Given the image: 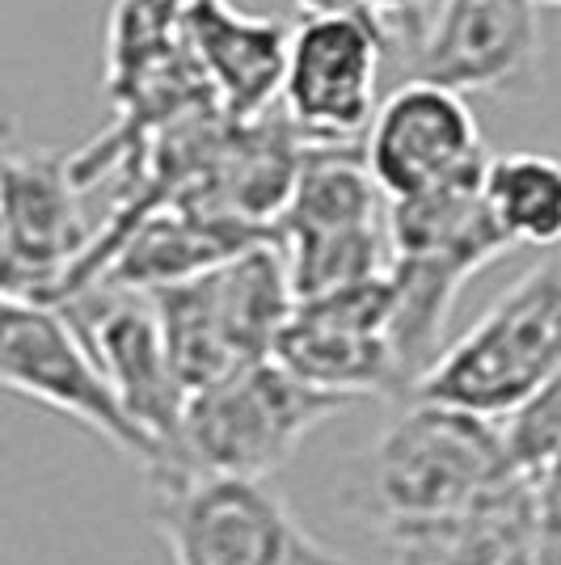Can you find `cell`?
I'll list each match as a JSON object with an SVG mask.
<instances>
[{"instance_id":"6","label":"cell","mask_w":561,"mask_h":565,"mask_svg":"<svg viewBox=\"0 0 561 565\" xmlns=\"http://www.w3.org/2000/svg\"><path fill=\"white\" fill-rule=\"evenodd\" d=\"M0 388L94 430L144 472L157 465L152 444L118 405L110 380L102 376L85 333L76 330L64 305L0 291Z\"/></svg>"},{"instance_id":"16","label":"cell","mask_w":561,"mask_h":565,"mask_svg":"<svg viewBox=\"0 0 561 565\" xmlns=\"http://www.w3.org/2000/svg\"><path fill=\"white\" fill-rule=\"evenodd\" d=\"M481 199L498 233L528 249L561 245V161L544 152H502L481 169Z\"/></svg>"},{"instance_id":"21","label":"cell","mask_w":561,"mask_h":565,"mask_svg":"<svg viewBox=\"0 0 561 565\" xmlns=\"http://www.w3.org/2000/svg\"><path fill=\"white\" fill-rule=\"evenodd\" d=\"M0 291H18V296H30L22 262H18V254H13V241H9V228H4V215H0Z\"/></svg>"},{"instance_id":"8","label":"cell","mask_w":561,"mask_h":565,"mask_svg":"<svg viewBox=\"0 0 561 565\" xmlns=\"http://www.w3.org/2000/svg\"><path fill=\"white\" fill-rule=\"evenodd\" d=\"M384 34L368 13L305 18L287 43L283 118L305 148H351L375 115Z\"/></svg>"},{"instance_id":"2","label":"cell","mask_w":561,"mask_h":565,"mask_svg":"<svg viewBox=\"0 0 561 565\" xmlns=\"http://www.w3.org/2000/svg\"><path fill=\"white\" fill-rule=\"evenodd\" d=\"M148 300L161 321L169 363L182 388L194 393L241 363L266 359L292 317L296 291L279 241L262 236L194 279L148 291Z\"/></svg>"},{"instance_id":"4","label":"cell","mask_w":561,"mask_h":565,"mask_svg":"<svg viewBox=\"0 0 561 565\" xmlns=\"http://www.w3.org/2000/svg\"><path fill=\"white\" fill-rule=\"evenodd\" d=\"M561 372V254L511 282L498 305L440 351L414 397L447 401L481 418H507L528 393Z\"/></svg>"},{"instance_id":"24","label":"cell","mask_w":561,"mask_h":565,"mask_svg":"<svg viewBox=\"0 0 561 565\" xmlns=\"http://www.w3.org/2000/svg\"><path fill=\"white\" fill-rule=\"evenodd\" d=\"M537 9H561V0H532Z\"/></svg>"},{"instance_id":"14","label":"cell","mask_w":561,"mask_h":565,"mask_svg":"<svg viewBox=\"0 0 561 565\" xmlns=\"http://www.w3.org/2000/svg\"><path fill=\"white\" fill-rule=\"evenodd\" d=\"M540 490L532 477L511 472L477 507L447 519L384 527L393 565H528Z\"/></svg>"},{"instance_id":"19","label":"cell","mask_w":561,"mask_h":565,"mask_svg":"<svg viewBox=\"0 0 561 565\" xmlns=\"http://www.w3.org/2000/svg\"><path fill=\"white\" fill-rule=\"evenodd\" d=\"M440 0H368V18L380 25L384 47L401 43V47H419L426 25L435 18Z\"/></svg>"},{"instance_id":"5","label":"cell","mask_w":561,"mask_h":565,"mask_svg":"<svg viewBox=\"0 0 561 565\" xmlns=\"http://www.w3.org/2000/svg\"><path fill=\"white\" fill-rule=\"evenodd\" d=\"M157 532L173 565H347L321 544L266 477L178 472L152 481Z\"/></svg>"},{"instance_id":"7","label":"cell","mask_w":561,"mask_h":565,"mask_svg":"<svg viewBox=\"0 0 561 565\" xmlns=\"http://www.w3.org/2000/svg\"><path fill=\"white\" fill-rule=\"evenodd\" d=\"M389 312H393L389 270L296 300L292 317L275 333L271 359L296 380L334 397L351 401L372 393H405L389 347Z\"/></svg>"},{"instance_id":"1","label":"cell","mask_w":561,"mask_h":565,"mask_svg":"<svg viewBox=\"0 0 561 565\" xmlns=\"http://www.w3.org/2000/svg\"><path fill=\"white\" fill-rule=\"evenodd\" d=\"M507 477L511 465L494 418L414 397L368 448L347 486V507L380 527L447 519L477 507Z\"/></svg>"},{"instance_id":"11","label":"cell","mask_w":561,"mask_h":565,"mask_svg":"<svg viewBox=\"0 0 561 565\" xmlns=\"http://www.w3.org/2000/svg\"><path fill=\"white\" fill-rule=\"evenodd\" d=\"M0 215L25 270L30 296L51 300L68 282L94 236L81 212V182L68 157L4 152L0 157Z\"/></svg>"},{"instance_id":"13","label":"cell","mask_w":561,"mask_h":565,"mask_svg":"<svg viewBox=\"0 0 561 565\" xmlns=\"http://www.w3.org/2000/svg\"><path fill=\"white\" fill-rule=\"evenodd\" d=\"M187 43L224 118H257L279 102L292 43L279 22L250 18L233 0H190Z\"/></svg>"},{"instance_id":"17","label":"cell","mask_w":561,"mask_h":565,"mask_svg":"<svg viewBox=\"0 0 561 565\" xmlns=\"http://www.w3.org/2000/svg\"><path fill=\"white\" fill-rule=\"evenodd\" d=\"M187 9L190 0H118L106 30V85L115 102L187 43Z\"/></svg>"},{"instance_id":"23","label":"cell","mask_w":561,"mask_h":565,"mask_svg":"<svg viewBox=\"0 0 561 565\" xmlns=\"http://www.w3.org/2000/svg\"><path fill=\"white\" fill-rule=\"evenodd\" d=\"M9 136H13V118H9L4 110H0V148L9 143Z\"/></svg>"},{"instance_id":"18","label":"cell","mask_w":561,"mask_h":565,"mask_svg":"<svg viewBox=\"0 0 561 565\" xmlns=\"http://www.w3.org/2000/svg\"><path fill=\"white\" fill-rule=\"evenodd\" d=\"M498 430L511 472L537 481L561 451V372L528 393L507 418H498Z\"/></svg>"},{"instance_id":"15","label":"cell","mask_w":561,"mask_h":565,"mask_svg":"<svg viewBox=\"0 0 561 565\" xmlns=\"http://www.w3.org/2000/svg\"><path fill=\"white\" fill-rule=\"evenodd\" d=\"M262 236H266L262 228L236 224L224 215L169 207L127 224V233L118 236L97 270H102V282L115 291H157L229 262Z\"/></svg>"},{"instance_id":"12","label":"cell","mask_w":561,"mask_h":565,"mask_svg":"<svg viewBox=\"0 0 561 565\" xmlns=\"http://www.w3.org/2000/svg\"><path fill=\"white\" fill-rule=\"evenodd\" d=\"M532 0H440L419 43V76L456 94H490L537 68Z\"/></svg>"},{"instance_id":"22","label":"cell","mask_w":561,"mask_h":565,"mask_svg":"<svg viewBox=\"0 0 561 565\" xmlns=\"http://www.w3.org/2000/svg\"><path fill=\"white\" fill-rule=\"evenodd\" d=\"M305 18H347V13H368V0H296Z\"/></svg>"},{"instance_id":"20","label":"cell","mask_w":561,"mask_h":565,"mask_svg":"<svg viewBox=\"0 0 561 565\" xmlns=\"http://www.w3.org/2000/svg\"><path fill=\"white\" fill-rule=\"evenodd\" d=\"M528 565H561V507L540 502L532 544H528Z\"/></svg>"},{"instance_id":"9","label":"cell","mask_w":561,"mask_h":565,"mask_svg":"<svg viewBox=\"0 0 561 565\" xmlns=\"http://www.w3.org/2000/svg\"><path fill=\"white\" fill-rule=\"evenodd\" d=\"M64 312L85 333L102 376L110 380L118 405L127 418L140 426L144 439L157 451V465L148 469V481L178 477V430L187 409V388L169 363L161 338V321L152 312V300L140 291H115L89 300L85 291L64 300Z\"/></svg>"},{"instance_id":"3","label":"cell","mask_w":561,"mask_h":565,"mask_svg":"<svg viewBox=\"0 0 561 565\" xmlns=\"http://www.w3.org/2000/svg\"><path fill=\"white\" fill-rule=\"evenodd\" d=\"M347 397L321 393L279 367L271 354L187 393L178 430V472L271 477Z\"/></svg>"},{"instance_id":"10","label":"cell","mask_w":561,"mask_h":565,"mask_svg":"<svg viewBox=\"0 0 561 565\" xmlns=\"http://www.w3.org/2000/svg\"><path fill=\"white\" fill-rule=\"evenodd\" d=\"M363 166L384 199H410L486 166V148L465 94L435 81H405L368 122Z\"/></svg>"}]
</instances>
